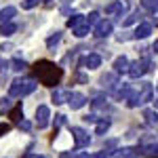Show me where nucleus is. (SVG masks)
<instances>
[{
    "mask_svg": "<svg viewBox=\"0 0 158 158\" xmlns=\"http://www.w3.org/2000/svg\"><path fill=\"white\" fill-rule=\"evenodd\" d=\"M82 21H85V17H82V15H80V13H74V15H70V17H68V27H76V25L78 23H82Z\"/></svg>",
    "mask_w": 158,
    "mask_h": 158,
    "instance_id": "aec40b11",
    "label": "nucleus"
},
{
    "mask_svg": "<svg viewBox=\"0 0 158 158\" xmlns=\"http://www.w3.org/2000/svg\"><path fill=\"white\" fill-rule=\"evenodd\" d=\"M129 38H133V34H131V36H129V34H120V36H118V42H124V40H129Z\"/></svg>",
    "mask_w": 158,
    "mask_h": 158,
    "instance_id": "c9c22d12",
    "label": "nucleus"
},
{
    "mask_svg": "<svg viewBox=\"0 0 158 158\" xmlns=\"http://www.w3.org/2000/svg\"><path fill=\"white\" fill-rule=\"evenodd\" d=\"M89 32H91V25L86 23V21H82V23H78L76 27H74V36H76V38L89 36Z\"/></svg>",
    "mask_w": 158,
    "mask_h": 158,
    "instance_id": "2eb2a0df",
    "label": "nucleus"
},
{
    "mask_svg": "<svg viewBox=\"0 0 158 158\" xmlns=\"http://www.w3.org/2000/svg\"><path fill=\"white\" fill-rule=\"evenodd\" d=\"M122 11H124V4H122V0L110 2L108 6H106V15H108V17H116V15H120V17H122Z\"/></svg>",
    "mask_w": 158,
    "mask_h": 158,
    "instance_id": "9d476101",
    "label": "nucleus"
},
{
    "mask_svg": "<svg viewBox=\"0 0 158 158\" xmlns=\"http://www.w3.org/2000/svg\"><path fill=\"white\" fill-rule=\"evenodd\" d=\"M129 63H131V61L127 59L124 55H122V57H118V59L114 61V72H116V74H124L127 70H129Z\"/></svg>",
    "mask_w": 158,
    "mask_h": 158,
    "instance_id": "4468645a",
    "label": "nucleus"
},
{
    "mask_svg": "<svg viewBox=\"0 0 158 158\" xmlns=\"http://www.w3.org/2000/svg\"><path fill=\"white\" fill-rule=\"evenodd\" d=\"M34 91H36V82H34V80H30V78L13 80L11 89H9L11 97H25V95H30V93H34Z\"/></svg>",
    "mask_w": 158,
    "mask_h": 158,
    "instance_id": "f03ea898",
    "label": "nucleus"
},
{
    "mask_svg": "<svg viewBox=\"0 0 158 158\" xmlns=\"http://www.w3.org/2000/svg\"><path fill=\"white\" fill-rule=\"evenodd\" d=\"M15 15H17V9H15V6H4V9H0V23L11 21Z\"/></svg>",
    "mask_w": 158,
    "mask_h": 158,
    "instance_id": "ddd939ff",
    "label": "nucleus"
},
{
    "mask_svg": "<svg viewBox=\"0 0 158 158\" xmlns=\"http://www.w3.org/2000/svg\"><path fill=\"white\" fill-rule=\"evenodd\" d=\"M82 63H85L86 70H97L99 65H101V55H97V53H91V55H86L85 59H82Z\"/></svg>",
    "mask_w": 158,
    "mask_h": 158,
    "instance_id": "1a4fd4ad",
    "label": "nucleus"
},
{
    "mask_svg": "<svg viewBox=\"0 0 158 158\" xmlns=\"http://www.w3.org/2000/svg\"><path fill=\"white\" fill-rule=\"evenodd\" d=\"M9 65H11V70H15V72H23L25 68H27V63H25L23 59H19V57L11 59V61H9Z\"/></svg>",
    "mask_w": 158,
    "mask_h": 158,
    "instance_id": "6ab92c4d",
    "label": "nucleus"
},
{
    "mask_svg": "<svg viewBox=\"0 0 158 158\" xmlns=\"http://www.w3.org/2000/svg\"><path fill=\"white\" fill-rule=\"evenodd\" d=\"M139 19H141V13H139V11H133L131 15H129V17H127V19H124V21H122V25H131V23H137Z\"/></svg>",
    "mask_w": 158,
    "mask_h": 158,
    "instance_id": "b1692460",
    "label": "nucleus"
},
{
    "mask_svg": "<svg viewBox=\"0 0 158 158\" xmlns=\"http://www.w3.org/2000/svg\"><path fill=\"white\" fill-rule=\"evenodd\" d=\"M76 80H78V82H86V76L85 74H76Z\"/></svg>",
    "mask_w": 158,
    "mask_h": 158,
    "instance_id": "e433bc0d",
    "label": "nucleus"
},
{
    "mask_svg": "<svg viewBox=\"0 0 158 158\" xmlns=\"http://www.w3.org/2000/svg\"><path fill=\"white\" fill-rule=\"evenodd\" d=\"M97 118H99L97 114H86V116H85V120H86V122H97Z\"/></svg>",
    "mask_w": 158,
    "mask_h": 158,
    "instance_id": "2f4dec72",
    "label": "nucleus"
},
{
    "mask_svg": "<svg viewBox=\"0 0 158 158\" xmlns=\"http://www.w3.org/2000/svg\"><path fill=\"white\" fill-rule=\"evenodd\" d=\"M44 2H51V0H44Z\"/></svg>",
    "mask_w": 158,
    "mask_h": 158,
    "instance_id": "ea45409f",
    "label": "nucleus"
},
{
    "mask_svg": "<svg viewBox=\"0 0 158 158\" xmlns=\"http://www.w3.org/2000/svg\"><path fill=\"white\" fill-rule=\"evenodd\" d=\"M9 131H11V124H9V122H0V137L6 135Z\"/></svg>",
    "mask_w": 158,
    "mask_h": 158,
    "instance_id": "c85d7f7f",
    "label": "nucleus"
},
{
    "mask_svg": "<svg viewBox=\"0 0 158 158\" xmlns=\"http://www.w3.org/2000/svg\"><path fill=\"white\" fill-rule=\"evenodd\" d=\"M101 85L108 86V89L116 86L118 85V82H116V74H106V76H101Z\"/></svg>",
    "mask_w": 158,
    "mask_h": 158,
    "instance_id": "412c9836",
    "label": "nucleus"
},
{
    "mask_svg": "<svg viewBox=\"0 0 158 158\" xmlns=\"http://www.w3.org/2000/svg\"><path fill=\"white\" fill-rule=\"evenodd\" d=\"M131 91H133V86H131V85H116L112 91H110V95H112L114 99H118V101H120V99H122V101H127L129 95H131Z\"/></svg>",
    "mask_w": 158,
    "mask_h": 158,
    "instance_id": "423d86ee",
    "label": "nucleus"
},
{
    "mask_svg": "<svg viewBox=\"0 0 158 158\" xmlns=\"http://www.w3.org/2000/svg\"><path fill=\"white\" fill-rule=\"evenodd\" d=\"M70 97V91H63V89H55L53 91V101L55 103H65Z\"/></svg>",
    "mask_w": 158,
    "mask_h": 158,
    "instance_id": "dca6fc26",
    "label": "nucleus"
},
{
    "mask_svg": "<svg viewBox=\"0 0 158 158\" xmlns=\"http://www.w3.org/2000/svg\"><path fill=\"white\" fill-rule=\"evenodd\" d=\"M63 118H65V116H63V114H57V116H55V129H57V127H61V124H63Z\"/></svg>",
    "mask_w": 158,
    "mask_h": 158,
    "instance_id": "7c9ffc66",
    "label": "nucleus"
},
{
    "mask_svg": "<svg viewBox=\"0 0 158 158\" xmlns=\"http://www.w3.org/2000/svg\"><path fill=\"white\" fill-rule=\"evenodd\" d=\"M85 21H86L89 25H91V27H93V25H97V23H99V13H97V11L89 13V17H86Z\"/></svg>",
    "mask_w": 158,
    "mask_h": 158,
    "instance_id": "bb28decb",
    "label": "nucleus"
},
{
    "mask_svg": "<svg viewBox=\"0 0 158 158\" xmlns=\"http://www.w3.org/2000/svg\"><path fill=\"white\" fill-rule=\"evenodd\" d=\"M143 9H148L150 13H156L158 11V0H141Z\"/></svg>",
    "mask_w": 158,
    "mask_h": 158,
    "instance_id": "393cba45",
    "label": "nucleus"
},
{
    "mask_svg": "<svg viewBox=\"0 0 158 158\" xmlns=\"http://www.w3.org/2000/svg\"><path fill=\"white\" fill-rule=\"evenodd\" d=\"M32 70H34V74L38 76V80L44 86H57L61 82V78H63V70L49 59L36 61V63L32 65Z\"/></svg>",
    "mask_w": 158,
    "mask_h": 158,
    "instance_id": "f257e3e1",
    "label": "nucleus"
},
{
    "mask_svg": "<svg viewBox=\"0 0 158 158\" xmlns=\"http://www.w3.org/2000/svg\"><path fill=\"white\" fill-rule=\"evenodd\" d=\"M141 93H135V95H129V99H127V106L129 108H139V106H143V103H148L150 99H152V85L150 82H141Z\"/></svg>",
    "mask_w": 158,
    "mask_h": 158,
    "instance_id": "7ed1b4c3",
    "label": "nucleus"
},
{
    "mask_svg": "<svg viewBox=\"0 0 158 158\" xmlns=\"http://www.w3.org/2000/svg\"><path fill=\"white\" fill-rule=\"evenodd\" d=\"M36 4H38V0H23V2H21L23 9H34Z\"/></svg>",
    "mask_w": 158,
    "mask_h": 158,
    "instance_id": "c756f323",
    "label": "nucleus"
},
{
    "mask_svg": "<svg viewBox=\"0 0 158 158\" xmlns=\"http://www.w3.org/2000/svg\"><path fill=\"white\" fill-rule=\"evenodd\" d=\"M19 127H21L23 131H30V127H32V124H30L27 120H21V122H19Z\"/></svg>",
    "mask_w": 158,
    "mask_h": 158,
    "instance_id": "72a5a7b5",
    "label": "nucleus"
},
{
    "mask_svg": "<svg viewBox=\"0 0 158 158\" xmlns=\"http://www.w3.org/2000/svg\"><path fill=\"white\" fill-rule=\"evenodd\" d=\"M0 106H2V110H4V108H9V106H11V99L2 97V99H0Z\"/></svg>",
    "mask_w": 158,
    "mask_h": 158,
    "instance_id": "473e14b6",
    "label": "nucleus"
},
{
    "mask_svg": "<svg viewBox=\"0 0 158 158\" xmlns=\"http://www.w3.org/2000/svg\"><path fill=\"white\" fill-rule=\"evenodd\" d=\"M59 40H61V32H55L53 36L47 38V47H49V49H53V47H55V44H57Z\"/></svg>",
    "mask_w": 158,
    "mask_h": 158,
    "instance_id": "a878e982",
    "label": "nucleus"
},
{
    "mask_svg": "<svg viewBox=\"0 0 158 158\" xmlns=\"http://www.w3.org/2000/svg\"><path fill=\"white\" fill-rule=\"evenodd\" d=\"M32 158H44V156H32Z\"/></svg>",
    "mask_w": 158,
    "mask_h": 158,
    "instance_id": "58836bf2",
    "label": "nucleus"
},
{
    "mask_svg": "<svg viewBox=\"0 0 158 158\" xmlns=\"http://www.w3.org/2000/svg\"><path fill=\"white\" fill-rule=\"evenodd\" d=\"M152 68H150V61L148 59H137L133 61V63H129V70H127V74L131 76V78H139V76H143L146 72H150Z\"/></svg>",
    "mask_w": 158,
    "mask_h": 158,
    "instance_id": "20e7f679",
    "label": "nucleus"
},
{
    "mask_svg": "<svg viewBox=\"0 0 158 158\" xmlns=\"http://www.w3.org/2000/svg\"><path fill=\"white\" fill-rule=\"evenodd\" d=\"M108 129H110V120H108V118H103V120L97 124V133H99V135H103L106 131H108Z\"/></svg>",
    "mask_w": 158,
    "mask_h": 158,
    "instance_id": "cd10ccee",
    "label": "nucleus"
},
{
    "mask_svg": "<svg viewBox=\"0 0 158 158\" xmlns=\"http://www.w3.org/2000/svg\"><path fill=\"white\" fill-rule=\"evenodd\" d=\"M49 118H51V110L47 106H38L36 110V124L38 129H44L47 124H49Z\"/></svg>",
    "mask_w": 158,
    "mask_h": 158,
    "instance_id": "0eeeda50",
    "label": "nucleus"
},
{
    "mask_svg": "<svg viewBox=\"0 0 158 158\" xmlns=\"http://www.w3.org/2000/svg\"><path fill=\"white\" fill-rule=\"evenodd\" d=\"M68 103H70V108H72V110H80V108H85L86 97L82 95V93H70Z\"/></svg>",
    "mask_w": 158,
    "mask_h": 158,
    "instance_id": "6e6552de",
    "label": "nucleus"
},
{
    "mask_svg": "<svg viewBox=\"0 0 158 158\" xmlns=\"http://www.w3.org/2000/svg\"><path fill=\"white\" fill-rule=\"evenodd\" d=\"M72 133H74V139H76V146H86V143H89V133H86V131L74 127Z\"/></svg>",
    "mask_w": 158,
    "mask_h": 158,
    "instance_id": "9b49d317",
    "label": "nucleus"
},
{
    "mask_svg": "<svg viewBox=\"0 0 158 158\" xmlns=\"http://www.w3.org/2000/svg\"><path fill=\"white\" fill-rule=\"evenodd\" d=\"M112 30H114V23L110 21V19H99V23L95 25V36L97 38H108L112 34Z\"/></svg>",
    "mask_w": 158,
    "mask_h": 158,
    "instance_id": "39448f33",
    "label": "nucleus"
},
{
    "mask_svg": "<svg viewBox=\"0 0 158 158\" xmlns=\"http://www.w3.org/2000/svg\"><path fill=\"white\" fill-rule=\"evenodd\" d=\"M9 118H11L13 122H21V118H23V110H21V106L13 108L11 112H9Z\"/></svg>",
    "mask_w": 158,
    "mask_h": 158,
    "instance_id": "4be33fe9",
    "label": "nucleus"
},
{
    "mask_svg": "<svg viewBox=\"0 0 158 158\" xmlns=\"http://www.w3.org/2000/svg\"><path fill=\"white\" fill-rule=\"evenodd\" d=\"M150 34H152V25H150V23H139V25H137V30L133 32V38L139 40V38H148Z\"/></svg>",
    "mask_w": 158,
    "mask_h": 158,
    "instance_id": "f8f14e48",
    "label": "nucleus"
},
{
    "mask_svg": "<svg viewBox=\"0 0 158 158\" xmlns=\"http://www.w3.org/2000/svg\"><path fill=\"white\" fill-rule=\"evenodd\" d=\"M143 118H146L148 124H158V112L148 108V110H143Z\"/></svg>",
    "mask_w": 158,
    "mask_h": 158,
    "instance_id": "f3484780",
    "label": "nucleus"
},
{
    "mask_svg": "<svg viewBox=\"0 0 158 158\" xmlns=\"http://www.w3.org/2000/svg\"><path fill=\"white\" fill-rule=\"evenodd\" d=\"M152 49H154V53H158V42H154V47H152Z\"/></svg>",
    "mask_w": 158,
    "mask_h": 158,
    "instance_id": "4c0bfd02",
    "label": "nucleus"
},
{
    "mask_svg": "<svg viewBox=\"0 0 158 158\" xmlns=\"http://www.w3.org/2000/svg\"><path fill=\"white\" fill-rule=\"evenodd\" d=\"M17 32V25L13 23V21H6V23H0V34L2 36H11Z\"/></svg>",
    "mask_w": 158,
    "mask_h": 158,
    "instance_id": "a211bd4d",
    "label": "nucleus"
},
{
    "mask_svg": "<svg viewBox=\"0 0 158 158\" xmlns=\"http://www.w3.org/2000/svg\"><path fill=\"white\" fill-rule=\"evenodd\" d=\"M93 110H95V112H103V114H106V112H112V106L103 103L101 99H95V101H93Z\"/></svg>",
    "mask_w": 158,
    "mask_h": 158,
    "instance_id": "5701e85b",
    "label": "nucleus"
},
{
    "mask_svg": "<svg viewBox=\"0 0 158 158\" xmlns=\"http://www.w3.org/2000/svg\"><path fill=\"white\" fill-rule=\"evenodd\" d=\"M156 93H158V86H156Z\"/></svg>",
    "mask_w": 158,
    "mask_h": 158,
    "instance_id": "a19ab883",
    "label": "nucleus"
},
{
    "mask_svg": "<svg viewBox=\"0 0 158 158\" xmlns=\"http://www.w3.org/2000/svg\"><path fill=\"white\" fill-rule=\"evenodd\" d=\"M9 68V61H4V59H0V72H4Z\"/></svg>",
    "mask_w": 158,
    "mask_h": 158,
    "instance_id": "f704fd0d",
    "label": "nucleus"
}]
</instances>
